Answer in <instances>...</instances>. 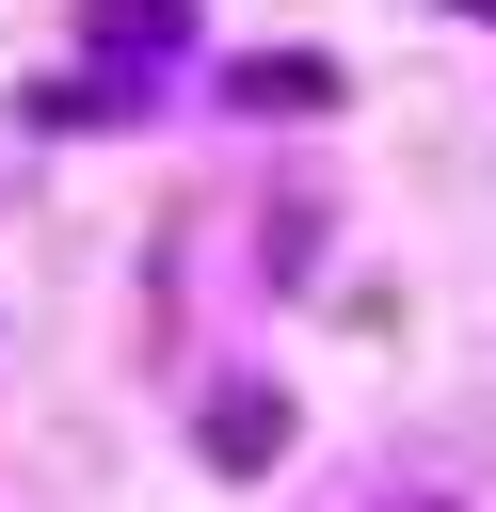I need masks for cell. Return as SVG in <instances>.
I'll use <instances>...</instances> for the list:
<instances>
[{"mask_svg":"<svg viewBox=\"0 0 496 512\" xmlns=\"http://www.w3.org/2000/svg\"><path fill=\"white\" fill-rule=\"evenodd\" d=\"M288 448V400H208V464H272Z\"/></svg>","mask_w":496,"mask_h":512,"instance_id":"1","label":"cell"},{"mask_svg":"<svg viewBox=\"0 0 496 512\" xmlns=\"http://www.w3.org/2000/svg\"><path fill=\"white\" fill-rule=\"evenodd\" d=\"M464 16H496V0H464Z\"/></svg>","mask_w":496,"mask_h":512,"instance_id":"2","label":"cell"}]
</instances>
